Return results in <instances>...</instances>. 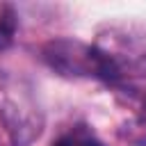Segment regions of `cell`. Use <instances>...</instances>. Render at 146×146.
Masks as SVG:
<instances>
[{
	"instance_id": "cell-2",
	"label": "cell",
	"mask_w": 146,
	"mask_h": 146,
	"mask_svg": "<svg viewBox=\"0 0 146 146\" xmlns=\"http://www.w3.org/2000/svg\"><path fill=\"white\" fill-rule=\"evenodd\" d=\"M16 34V11L11 7L0 9V50L9 48Z\"/></svg>"
},
{
	"instance_id": "cell-1",
	"label": "cell",
	"mask_w": 146,
	"mask_h": 146,
	"mask_svg": "<svg viewBox=\"0 0 146 146\" xmlns=\"http://www.w3.org/2000/svg\"><path fill=\"white\" fill-rule=\"evenodd\" d=\"M43 59L50 68H55L62 75H91L112 80V71L98 46H87L82 41L71 39H57L43 46Z\"/></svg>"
},
{
	"instance_id": "cell-3",
	"label": "cell",
	"mask_w": 146,
	"mask_h": 146,
	"mask_svg": "<svg viewBox=\"0 0 146 146\" xmlns=\"http://www.w3.org/2000/svg\"><path fill=\"white\" fill-rule=\"evenodd\" d=\"M52 146H98V144H94V141H91V139H87V137L68 135V137H62L59 141H55Z\"/></svg>"
}]
</instances>
